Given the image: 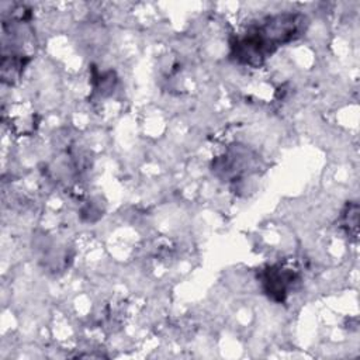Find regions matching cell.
<instances>
[{
    "label": "cell",
    "instance_id": "6da1fadb",
    "mask_svg": "<svg viewBox=\"0 0 360 360\" xmlns=\"http://www.w3.org/2000/svg\"><path fill=\"white\" fill-rule=\"evenodd\" d=\"M302 18L297 14H278L262 21L233 45L238 60L257 66L277 46L292 41L301 31Z\"/></svg>",
    "mask_w": 360,
    "mask_h": 360
},
{
    "label": "cell",
    "instance_id": "7a4b0ae2",
    "mask_svg": "<svg viewBox=\"0 0 360 360\" xmlns=\"http://www.w3.org/2000/svg\"><path fill=\"white\" fill-rule=\"evenodd\" d=\"M294 280L295 274L291 270L277 266L269 267L262 274V283L266 294L276 301H283L285 298L288 288L294 284Z\"/></svg>",
    "mask_w": 360,
    "mask_h": 360
}]
</instances>
